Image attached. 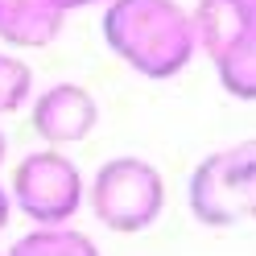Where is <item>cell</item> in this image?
<instances>
[{
	"label": "cell",
	"instance_id": "obj_1",
	"mask_svg": "<svg viewBox=\"0 0 256 256\" xmlns=\"http://www.w3.org/2000/svg\"><path fill=\"white\" fill-rule=\"evenodd\" d=\"M104 42L145 78H174L198 54L194 21L178 0H108Z\"/></svg>",
	"mask_w": 256,
	"mask_h": 256
},
{
	"label": "cell",
	"instance_id": "obj_2",
	"mask_svg": "<svg viewBox=\"0 0 256 256\" xmlns=\"http://www.w3.org/2000/svg\"><path fill=\"white\" fill-rule=\"evenodd\" d=\"M186 202L202 228H236L256 219V140L206 153L190 170Z\"/></svg>",
	"mask_w": 256,
	"mask_h": 256
},
{
	"label": "cell",
	"instance_id": "obj_3",
	"mask_svg": "<svg viewBox=\"0 0 256 256\" xmlns=\"http://www.w3.org/2000/svg\"><path fill=\"white\" fill-rule=\"evenodd\" d=\"M87 202L108 232L132 236L157 223V215L166 206V182L157 174V166L145 162V157H112L95 170Z\"/></svg>",
	"mask_w": 256,
	"mask_h": 256
},
{
	"label": "cell",
	"instance_id": "obj_4",
	"mask_svg": "<svg viewBox=\"0 0 256 256\" xmlns=\"http://www.w3.org/2000/svg\"><path fill=\"white\" fill-rule=\"evenodd\" d=\"M8 198L21 215L34 219V228H66L87 198V186H83L78 166L66 153L38 149L17 162Z\"/></svg>",
	"mask_w": 256,
	"mask_h": 256
},
{
	"label": "cell",
	"instance_id": "obj_5",
	"mask_svg": "<svg viewBox=\"0 0 256 256\" xmlns=\"http://www.w3.org/2000/svg\"><path fill=\"white\" fill-rule=\"evenodd\" d=\"M29 124L46 145H78L100 124V104L78 83H50L29 104Z\"/></svg>",
	"mask_w": 256,
	"mask_h": 256
},
{
	"label": "cell",
	"instance_id": "obj_6",
	"mask_svg": "<svg viewBox=\"0 0 256 256\" xmlns=\"http://www.w3.org/2000/svg\"><path fill=\"white\" fill-rule=\"evenodd\" d=\"M190 21H194L198 50L206 58H219L232 42H240L256 25V12H252L248 0H198Z\"/></svg>",
	"mask_w": 256,
	"mask_h": 256
},
{
	"label": "cell",
	"instance_id": "obj_7",
	"mask_svg": "<svg viewBox=\"0 0 256 256\" xmlns=\"http://www.w3.org/2000/svg\"><path fill=\"white\" fill-rule=\"evenodd\" d=\"M66 12H58L50 0H4L0 4V42L21 46V50H42L58 42Z\"/></svg>",
	"mask_w": 256,
	"mask_h": 256
},
{
	"label": "cell",
	"instance_id": "obj_8",
	"mask_svg": "<svg viewBox=\"0 0 256 256\" xmlns=\"http://www.w3.org/2000/svg\"><path fill=\"white\" fill-rule=\"evenodd\" d=\"M211 62H215L219 83H223L228 95H236V100H256V25Z\"/></svg>",
	"mask_w": 256,
	"mask_h": 256
},
{
	"label": "cell",
	"instance_id": "obj_9",
	"mask_svg": "<svg viewBox=\"0 0 256 256\" xmlns=\"http://www.w3.org/2000/svg\"><path fill=\"white\" fill-rule=\"evenodd\" d=\"M8 256H100L95 240L74 232L70 223L66 228H34L25 232L17 244L8 248Z\"/></svg>",
	"mask_w": 256,
	"mask_h": 256
},
{
	"label": "cell",
	"instance_id": "obj_10",
	"mask_svg": "<svg viewBox=\"0 0 256 256\" xmlns=\"http://www.w3.org/2000/svg\"><path fill=\"white\" fill-rule=\"evenodd\" d=\"M25 104H34V70L25 58L0 50V116L21 112Z\"/></svg>",
	"mask_w": 256,
	"mask_h": 256
},
{
	"label": "cell",
	"instance_id": "obj_11",
	"mask_svg": "<svg viewBox=\"0 0 256 256\" xmlns=\"http://www.w3.org/2000/svg\"><path fill=\"white\" fill-rule=\"evenodd\" d=\"M58 12H74V8H91V4H104V0H50Z\"/></svg>",
	"mask_w": 256,
	"mask_h": 256
},
{
	"label": "cell",
	"instance_id": "obj_12",
	"mask_svg": "<svg viewBox=\"0 0 256 256\" xmlns=\"http://www.w3.org/2000/svg\"><path fill=\"white\" fill-rule=\"evenodd\" d=\"M8 219H12V198H8V186L0 182V232H4Z\"/></svg>",
	"mask_w": 256,
	"mask_h": 256
},
{
	"label": "cell",
	"instance_id": "obj_13",
	"mask_svg": "<svg viewBox=\"0 0 256 256\" xmlns=\"http://www.w3.org/2000/svg\"><path fill=\"white\" fill-rule=\"evenodd\" d=\"M0 162H4V132H0Z\"/></svg>",
	"mask_w": 256,
	"mask_h": 256
},
{
	"label": "cell",
	"instance_id": "obj_14",
	"mask_svg": "<svg viewBox=\"0 0 256 256\" xmlns=\"http://www.w3.org/2000/svg\"><path fill=\"white\" fill-rule=\"evenodd\" d=\"M0 4H4V0H0Z\"/></svg>",
	"mask_w": 256,
	"mask_h": 256
}]
</instances>
